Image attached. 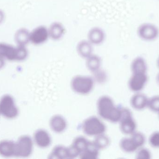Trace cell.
<instances>
[{
  "label": "cell",
  "mask_w": 159,
  "mask_h": 159,
  "mask_svg": "<svg viewBox=\"0 0 159 159\" xmlns=\"http://www.w3.org/2000/svg\"><path fill=\"white\" fill-rule=\"evenodd\" d=\"M0 156L5 158L15 157V142L8 140L1 141Z\"/></svg>",
  "instance_id": "17"
},
{
  "label": "cell",
  "mask_w": 159,
  "mask_h": 159,
  "mask_svg": "<svg viewBox=\"0 0 159 159\" xmlns=\"http://www.w3.org/2000/svg\"><path fill=\"white\" fill-rule=\"evenodd\" d=\"M106 34L104 31L100 27L91 29L88 34V39L93 45L101 44L104 42Z\"/></svg>",
  "instance_id": "13"
},
{
  "label": "cell",
  "mask_w": 159,
  "mask_h": 159,
  "mask_svg": "<svg viewBox=\"0 0 159 159\" xmlns=\"http://www.w3.org/2000/svg\"><path fill=\"white\" fill-rule=\"evenodd\" d=\"M15 41L16 44L27 46L30 43V31L26 29H20L15 35Z\"/></svg>",
  "instance_id": "21"
},
{
  "label": "cell",
  "mask_w": 159,
  "mask_h": 159,
  "mask_svg": "<svg viewBox=\"0 0 159 159\" xmlns=\"http://www.w3.org/2000/svg\"><path fill=\"white\" fill-rule=\"evenodd\" d=\"M82 130L88 136H96L104 134L106 130V127L100 119L96 116L88 118L83 121Z\"/></svg>",
  "instance_id": "3"
},
{
  "label": "cell",
  "mask_w": 159,
  "mask_h": 159,
  "mask_svg": "<svg viewBox=\"0 0 159 159\" xmlns=\"http://www.w3.org/2000/svg\"><path fill=\"white\" fill-rule=\"evenodd\" d=\"M49 126L51 130L56 133H62L67 129V122L62 116L55 115L50 119Z\"/></svg>",
  "instance_id": "14"
},
{
  "label": "cell",
  "mask_w": 159,
  "mask_h": 159,
  "mask_svg": "<svg viewBox=\"0 0 159 159\" xmlns=\"http://www.w3.org/2000/svg\"><path fill=\"white\" fill-rule=\"evenodd\" d=\"M33 150V141L29 135H22L15 142V156L17 157L27 158Z\"/></svg>",
  "instance_id": "7"
},
{
  "label": "cell",
  "mask_w": 159,
  "mask_h": 159,
  "mask_svg": "<svg viewBox=\"0 0 159 159\" xmlns=\"http://www.w3.org/2000/svg\"><path fill=\"white\" fill-rule=\"evenodd\" d=\"M34 143L38 147L42 148L48 147L51 143L50 134L46 130L43 129L37 130L34 135Z\"/></svg>",
  "instance_id": "12"
},
{
  "label": "cell",
  "mask_w": 159,
  "mask_h": 159,
  "mask_svg": "<svg viewBox=\"0 0 159 159\" xmlns=\"http://www.w3.org/2000/svg\"><path fill=\"white\" fill-rule=\"evenodd\" d=\"M86 59V65L90 71L94 73L100 70L102 61L99 56L93 54Z\"/></svg>",
  "instance_id": "24"
},
{
  "label": "cell",
  "mask_w": 159,
  "mask_h": 159,
  "mask_svg": "<svg viewBox=\"0 0 159 159\" xmlns=\"http://www.w3.org/2000/svg\"><path fill=\"white\" fill-rule=\"evenodd\" d=\"M49 38L48 28L40 25L30 32V43L35 45L45 43Z\"/></svg>",
  "instance_id": "10"
},
{
  "label": "cell",
  "mask_w": 159,
  "mask_h": 159,
  "mask_svg": "<svg viewBox=\"0 0 159 159\" xmlns=\"http://www.w3.org/2000/svg\"><path fill=\"white\" fill-rule=\"evenodd\" d=\"M148 106L151 111L159 113V96H154L148 99Z\"/></svg>",
  "instance_id": "26"
},
{
  "label": "cell",
  "mask_w": 159,
  "mask_h": 159,
  "mask_svg": "<svg viewBox=\"0 0 159 159\" xmlns=\"http://www.w3.org/2000/svg\"><path fill=\"white\" fill-rule=\"evenodd\" d=\"M93 143L98 149L101 150L105 149L110 144V139L108 136L104 133L96 136Z\"/></svg>",
  "instance_id": "25"
},
{
  "label": "cell",
  "mask_w": 159,
  "mask_h": 159,
  "mask_svg": "<svg viewBox=\"0 0 159 159\" xmlns=\"http://www.w3.org/2000/svg\"><path fill=\"white\" fill-rule=\"evenodd\" d=\"M19 115V110L14 98L9 95H5L0 100V115L8 119L16 118Z\"/></svg>",
  "instance_id": "6"
},
{
  "label": "cell",
  "mask_w": 159,
  "mask_h": 159,
  "mask_svg": "<svg viewBox=\"0 0 159 159\" xmlns=\"http://www.w3.org/2000/svg\"><path fill=\"white\" fill-rule=\"evenodd\" d=\"M133 73H146L147 64L143 58L138 57L135 58L131 63Z\"/></svg>",
  "instance_id": "19"
},
{
  "label": "cell",
  "mask_w": 159,
  "mask_h": 159,
  "mask_svg": "<svg viewBox=\"0 0 159 159\" xmlns=\"http://www.w3.org/2000/svg\"><path fill=\"white\" fill-rule=\"evenodd\" d=\"M149 143L153 147H159V132L154 133L150 136Z\"/></svg>",
  "instance_id": "29"
},
{
  "label": "cell",
  "mask_w": 159,
  "mask_h": 159,
  "mask_svg": "<svg viewBox=\"0 0 159 159\" xmlns=\"http://www.w3.org/2000/svg\"><path fill=\"white\" fill-rule=\"evenodd\" d=\"M93 46L89 40H81L76 47L77 53L81 58L87 59L93 54Z\"/></svg>",
  "instance_id": "16"
},
{
  "label": "cell",
  "mask_w": 159,
  "mask_h": 159,
  "mask_svg": "<svg viewBox=\"0 0 159 159\" xmlns=\"http://www.w3.org/2000/svg\"><path fill=\"white\" fill-rule=\"evenodd\" d=\"M147 81L146 73H133L129 81V87L132 91L139 92L144 88Z\"/></svg>",
  "instance_id": "11"
},
{
  "label": "cell",
  "mask_w": 159,
  "mask_h": 159,
  "mask_svg": "<svg viewBox=\"0 0 159 159\" xmlns=\"http://www.w3.org/2000/svg\"><path fill=\"white\" fill-rule=\"evenodd\" d=\"M4 19V15L2 11L0 10V24L2 23Z\"/></svg>",
  "instance_id": "31"
},
{
  "label": "cell",
  "mask_w": 159,
  "mask_h": 159,
  "mask_svg": "<svg viewBox=\"0 0 159 159\" xmlns=\"http://www.w3.org/2000/svg\"><path fill=\"white\" fill-rule=\"evenodd\" d=\"M151 155L148 149L142 148L138 150L136 154V158L139 159H149L151 158Z\"/></svg>",
  "instance_id": "28"
},
{
  "label": "cell",
  "mask_w": 159,
  "mask_h": 159,
  "mask_svg": "<svg viewBox=\"0 0 159 159\" xmlns=\"http://www.w3.org/2000/svg\"><path fill=\"white\" fill-rule=\"evenodd\" d=\"M137 35L139 38L145 42L156 41L159 36V29L156 24L151 22H143L137 29Z\"/></svg>",
  "instance_id": "5"
},
{
  "label": "cell",
  "mask_w": 159,
  "mask_h": 159,
  "mask_svg": "<svg viewBox=\"0 0 159 159\" xmlns=\"http://www.w3.org/2000/svg\"><path fill=\"white\" fill-rule=\"evenodd\" d=\"M50 159H69L68 147L58 145L55 147L49 156Z\"/></svg>",
  "instance_id": "23"
},
{
  "label": "cell",
  "mask_w": 159,
  "mask_h": 159,
  "mask_svg": "<svg viewBox=\"0 0 159 159\" xmlns=\"http://www.w3.org/2000/svg\"><path fill=\"white\" fill-rule=\"evenodd\" d=\"M148 99L143 94L137 93L133 96L131 100V104L134 109L142 110L148 106Z\"/></svg>",
  "instance_id": "18"
},
{
  "label": "cell",
  "mask_w": 159,
  "mask_h": 159,
  "mask_svg": "<svg viewBox=\"0 0 159 159\" xmlns=\"http://www.w3.org/2000/svg\"><path fill=\"white\" fill-rule=\"evenodd\" d=\"M49 38L54 41H58L64 36L65 34V28L64 25L58 21L51 23L48 28Z\"/></svg>",
  "instance_id": "15"
},
{
  "label": "cell",
  "mask_w": 159,
  "mask_h": 159,
  "mask_svg": "<svg viewBox=\"0 0 159 159\" xmlns=\"http://www.w3.org/2000/svg\"><path fill=\"white\" fill-rule=\"evenodd\" d=\"M157 81L158 84L159 85V74L157 76Z\"/></svg>",
  "instance_id": "32"
},
{
  "label": "cell",
  "mask_w": 159,
  "mask_h": 159,
  "mask_svg": "<svg viewBox=\"0 0 159 159\" xmlns=\"http://www.w3.org/2000/svg\"><path fill=\"white\" fill-rule=\"evenodd\" d=\"M120 146L123 151L128 153H133L139 148L131 136L130 138H123L120 141Z\"/></svg>",
  "instance_id": "20"
},
{
  "label": "cell",
  "mask_w": 159,
  "mask_h": 159,
  "mask_svg": "<svg viewBox=\"0 0 159 159\" xmlns=\"http://www.w3.org/2000/svg\"><path fill=\"white\" fill-rule=\"evenodd\" d=\"M157 64H158V67H159V57L158 58V59Z\"/></svg>",
  "instance_id": "33"
},
{
  "label": "cell",
  "mask_w": 159,
  "mask_h": 159,
  "mask_svg": "<svg viewBox=\"0 0 159 159\" xmlns=\"http://www.w3.org/2000/svg\"><path fill=\"white\" fill-rule=\"evenodd\" d=\"M91 142L83 136H79L74 140L70 146L68 147L69 159H73L80 155L87 148Z\"/></svg>",
  "instance_id": "9"
},
{
  "label": "cell",
  "mask_w": 159,
  "mask_h": 159,
  "mask_svg": "<svg viewBox=\"0 0 159 159\" xmlns=\"http://www.w3.org/2000/svg\"><path fill=\"white\" fill-rule=\"evenodd\" d=\"M119 122L120 130L124 134H132L135 132L136 124L129 109L122 108L121 118Z\"/></svg>",
  "instance_id": "8"
},
{
  "label": "cell",
  "mask_w": 159,
  "mask_h": 159,
  "mask_svg": "<svg viewBox=\"0 0 159 159\" xmlns=\"http://www.w3.org/2000/svg\"><path fill=\"white\" fill-rule=\"evenodd\" d=\"M29 51L26 46L10 44L0 42V57L5 60L22 61L28 57Z\"/></svg>",
  "instance_id": "2"
},
{
  "label": "cell",
  "mask_w": 159,
  "mask_h": 159,
  "mask_svg": "<svg viewBox=\"0 0 159 159\" xmlns=\"http://www.w3.org/2000/svg\"><path fill=\"white\" fill-rule=\"evenodd\" d=\"M71 86L73 90L76 93L86 95L93 89L94 81L90 77L76 76L72 80Z\"/></svg>",
  "instance_id": "4"
},
{
  "label": "cell",
  "mask_w": 159,
  "mask_h": 159,
  "mask_svg": "<svg viewBox=\"0 0 159 159\" xmlns=\"http://www.w3.org/2000/svg\"><path fill=\"white\" fill-rule=\"evenodd\" d=\"M5 60L3 58L0 57V69L2 68L4 66Z\"/></svg>",
  "instance_id": "30"
},
{
  "label": "cell",
  "mask_w": 159,
  "mask_h": 159,
  "mask_svg": "<svg viewBox=\"0 0 159 159\" xmlns=\"http://www.w3.org/2000/svg\"><path fill=\"white\" fill-rule=\"evenodd\" d=\"M158 114H159V113H158Z\"/></svg>",
  "instance_id": "34"
},
{
  "label": "cell",
  "mask_w": 159,
  "mask_h": 159,
  "mask_svg": "<svg viewBox=\"0 0 159 159\" xmlns=\"http://www.w3.org/2000/svg\"><path fill=\"white\" fill-rule=\"evenodd\" d=\"M131 137L133 138L138 147H142L145 143V137L144 135L140 132H134L131 134Z\"/></svg>",
  "instance_id": "27"
},
{
  "label": "cell",
  "mask_w": 159,
  "mask_h": 159,
  "mask_svg": "<svg viewBox=\"0 0 159 159\" xmlns=\"http://www.w3.org/2000/svg\"><path fill=\"white\" fill-rule=\"evenodd\" d=\"M97 107L98 114L102 118L112 123L119 122L122 108L116 107L111 98L107 96L100 97L97 101Z\"/></svg>",
  "instance_id": "1"
},
{
  "label": "cell",
  "mask_w": 159,
  "mask_h": 159,
  "mask_svg": "<svg viewBox=\"0 0 159 159\" xmlns=\"http://www.w3.org/2000/svg\"><path fill=\"white\" fill-rule=\"evenodd\" d=\"M99 150L93 143L91 142L87 148L80 155L79 157L83 159H97L99 156Z\"/></svg>",
  "instance_id": "22"
}]
</instances>
